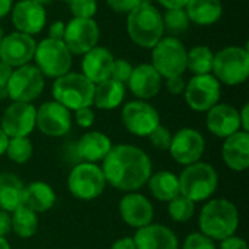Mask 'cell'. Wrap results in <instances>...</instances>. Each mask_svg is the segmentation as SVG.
Here are the masks:
<instances>
[{
  "instance_id": "obj_31",
  "label": "cell",
  "mask_w": 249,
  "mask_h": 249,
  "mask_svg": "<svg viewBox=\"0 0 249 249\" xmlns=\"http://www.w3.org/2000/svg\"><path fill=\"white\" fill-rule=\"evenodd\" d=\"M12 217V232L22 239L32 238L39 226V219L35 212L31 209L20 206L15 212L10 213Z\"/></svg>"
},
{
  "instance_id": "obj_28",
  "label": "cell",
  "mask_w": 249,
  "mask_h": 249,
  "mask_svg": "<svg viewBox=\"0 0 249 249\" xmlns=\"http://www.w3.org/2000/svg\"><path fill=\"white\" fill-rule=\"evenodd\" d=\"M124 98H125V85L109 77L95 85L92 105L104 111L115 109L123 104Z\"/></svg>"
},
{
  "instance_id": "obj_33",
  "label": "cell",
  "mask_w": 249,
  "mask_h": 249,
  "mask_svg": "<svg viewBox=\"0 0 249 249\" xmlns=\"http://www.w3.org/2000/svg\"><path fill=\"white\" fill-rule=\"evenodd\" d=\"M34 153V146L28 137H12L9 139L6 155L7 158L18 165L26 163Z\"/></svg>"
},
{
  "instance_id": "obj_32",
  "label": "cell",
  "mask_w": 249,
  "mask_h": 249,
  "mask_svg": "<svg viewBox=\"0 0 249 249\" xmlns=\"http://www.w3.org/2000/svg\"><path fill=\"white\" fill-rule=\"evenodd\" d=\"M214 53L207 45H196L187 51V70L197 74H209L213 69Z\"/></svg>"
},
{
  "instance_id": "obj_35",
  "label": "cell",
  "mask_w": 249,
  "mask_h": 249,
  "mask_svg": "<svg viewBox=\"0 0 249 249\" xmlns=\"http://www.w3.org/2000/svg\"><path fill=\"white\" fill-rule=\"evenodd\" d=\"M162 19L165 31H169L172 36L182 34L190 26V19L184 9H169L162 15Z\"/></svg>"
},
{
  "instance_id": "obj_42",
  "label": "cell",
  "mask_w": 249,
  "mask_h": 249,
  "mask_svg": "<svg viewBox=\"0 0 249 249\" xmlns=\"http://www.w3.org/2000/svg\"><path fill=\"white\" fill-rule=\"evenodd\" d=\"M185 79L182 76H177V77H171L166 79V89L171 95H181L185 90Z\"/></svg>"
},
{
  "instance_id": "obj_40",
  "label": "cell",
  "mask_w": 249,
  "mask_h": 249,
  "mask_svg": "<svg viewBox=\"0 0 249 249\" xmlns=\"http://www.w3.org/2000/svg\"><path fill=\"white\" fill-rule=\"evenodd\" d=\"M105 1L111 10H114L115 13H123V15H128L133 9H136L140 4L152 3V0H105Z\"/></svg>"
},
{
  "instance_id": "obj_45",
  "label": "cell",
  "mask_w": 249,
  "mask_h": 249,
  "mask_svg": "<svg viewBox=\"0 0 249 249\" xmlns=\"http://www.w3.org/2000/svg\"><path fill=\"white\" fill-rule=\"evenodd\" d=\"M64 29H66V23L61 20H55L54 23H51L50 29H48V38L51 39H61L64 36Z\"/></svg>"
},
{
  "instance_id": "obj_8",
  "label": "cell",
  "mask_w": 249,
  "mask_h": 249,
  "mask_svg": "<svg viewBox=\"0 0 249 249\" xmlns=\"http://www.w3.org/2000/svg\"><path fill=\"white\" fill-rule=\"evenodd\" d=\"M107 187L102 168L96 163L79 162L76 163L67 178V188L70 194L83 201H92L102 196Z\"/></svg>"
},
{
  "instance_id": "obj_37",
  "label": "cell",
  "mask_w": 249,
  "mask_h": 249,
  "mask_svg": "<svg viewBox=\"0 0 249 249\" xmlns=\"http://www.w3.org/2000/svg\"><path fill=\"white\" fill-rule=\"evenodd\" d=\"M150 144L158 149V150H169L171 142H172V133L169 131V128L163 127V125H158L149 136H147Z\"/></svg>"
},
{
  "instance_id": "obj_18",
  "label": "cell",
  "mask_w": 249,
  "mask_h": 249,
  "mask_svg": "<svg viewBox=\"0 0 249 249\" xmlns=\"http://www.w3.org/2000/svg\"><path fill=\"white\" fill-rule=\"evenodd\" d=\"M118 210L123 222L136 231L150 225L155 216L153 204L140 193H127L120 200Z\"/></svg>"
},
{
  "instance_id": "obj_50",
  "label": "cell",
  "mask_w": 249,
  "mask_h": 249,
  "mask_svg": "<svg viewBox=\"0 0 249 249\" xmlns=\"http://www.w3.org/2000/svg\"><path fill=\"white\" fill-rule=\"evenodd\" d=\"M13 7V0H0V19L10 13Z\"/></svg>"
},
{
  "instance_id": "obj_13",
  "label": "cell",
  "mask_w": 249,
  "mask_h": 249,
  "mask_svg": "<svg viewBox=\"0 0 249 249\" xmlns=\"http://www.w3.org/2000/svg\"><path fill=\"white\" fill-rule=\"evenodd\" d=\"M206 150V140L203 134L196 128H181L172 134V142L169 146V153L172 159L182 166L200 162Z\"/></svg>"
},
{
  "instance_id": "obj_11",
  "label": "cell",
  "mask_w": 249,
  "mask_h": 249,
  "mask_svg": "<svg viewBox=\"0 0 249 249\" xmlns=\"http://www.w3.org/2000/svg\"><path fill=\"white\" fill-rule=\"evenodd\" d=\"M222 95L220 82L212 74L193 76L184 90L187 105L196 112H207L216 104H219Z\"/></svg>"
},
{
  "instance_id": "obj_46",
  "label": "cell",
  "mask_w": 249,
  "mask_h": 249,
  "mask_svg": "<svg viewBox=\"0 0 249 249\" xmlns=\"http://www.w3.org/2000/svg\"><path fill=\"white\" fill-rule=\"evenodd\" d=\"M111 249H137V248H136V244H134L133 238L125 236V238H121V239L115 241V242L112 244Z\"/></svg>"
},
{
  "instance_id": "obj_56",
  "label": "cell",
  "mask_w": 249,
  "mask_h": 249,
  "mask_svg": "<svg viewBox=\"0 0 249 249\" xmlns=\"http://www.w3.org/2000/svg\"><path fill=\"white\" fill-rule=\"evenodd\" d=\"M61 1H70V0H61Z\"/></svg>"
},
{
  "instance_id": "obj_16",
  "label": "cell",
  "mask_w": 249,
  "mask_h": 249,
  "mask_svg": "<svg viewBox=\"0 0 249 249\" xmlns=\"http://www.w3.org/2000/svg\"><path fill=\"white\" fill-rule=\"evenodd\" d=\"M36 108L29 102H12L3 112L0 128L9 139L28 137L35 128Z\"/></svg>"
},
{
  "instance_id": "obj_53",
  "label": "cell",
  "mask_w": 249,
  "mask_h": 249,
  "mask_svg": "<svg viewBox=\"0 0 249 249\" xmlns=\"http://www.w3.org/2000/svg\"><path fill=\"white\" fill-rule=\"evenodd\" d=\"M0 249H10V245L6 241V238H0Z\"/></svg>"
},
{
  "instance_id": "obj_23",
  "label": "cell",
  "mask_w": 249,
  "mask_h": 249,
  "mask_svg": "<svg viewBox=\"0 0 249 249\" xmlns=\"http://www.w3.org/2000/svg\"><path fill=\"white\" fill-rule=\"evenodd\" d=\"M112 53L105 47H93L82 58V74L88 77L93 85H98L111 77L114 64Z\"/></svg>"
},
{
  "instance_id": "obj_10",
  "label": "cell",
  "mask_w": 249,
  "mask_h": 249,
  "mask_svg": "<svg viewBox=\"0 0 249 249\" xmlns=\"http://www.w3.org/2000/svg\"><path fill=\"white\" fill-rule=\"evenodd\" d=\"M45 77L36 66L25 64L13 69L7 82V96L12 102L32 104L42 93Z\"/></svg>"
},
{
  "instance_id": "obj_4",
  "label": "cell",
  "mask_w": 249,
  "mask_h": 249,
  "mask_svg": "<svg viewBox=\"0 0 249 249\" xmlns=\"http://www.w3.org/2000/svg\"><path fill=\"white\" fill-rule=\"evenodd\" d=\"M179 181V194L190 198L193 203L209 200L217 190V171L206 162H196L184 168Z\"/></svg>"
},
{
  "instance_id": "obj_39",
  "label": "cell",
  "mask_w": 249,
  "mask_h": 249,
  "mask_svg": "<svg viewBox=\"0 0 249 249\" xmlns=\"http://www.w3.org/2000/svg\"><path fill=\"white\" fill-rule=\"evenodd\" d=\"M131 71H133V66L124 60V58H117L114 60V64H112V70H111V79L120 82V83H124L127 85L130 76H131Z\"/></svg>"
},
{
  "instance_id": "obj_19",
  "label": "cell",
  "mask_w": 249,
  "mask_h": 249,
  "mask_svg": "<svg viewBox=\"0 0 249 249\" xmlns=\"http://www.w3.org/2000/svg\"><path fill=\"white\" fill-rule=\"evenodd\" d=\"M12 23L18 32L34 36L39 34L47 22V12L42 4L32 0H19L10 10Z\"/></svg>"
},
{
  "instance_id": "obj_27",
  "label": "cell",
  "mask_w": 249,
  "mask_h": 249,
  "mask_svg": "<svg viewBox=\"0 0 249 249\" xmlns=\"http://www.w3.org/2000/svg\"><path fill=\"white\" fill-rule=\"evenodd\" d=\"M184 10L190 22L198 26H210L222 18L223 4L220 0H188Z\"/></svg>"
},
{
  "instance_id": "obj_14",
  "label": "cell",
  "mask_w": 249,
  "mask_h": 249,
  "mask_svg": "<svg viewBox=\"0 0 249 249\" xmlns=\"http://www.w3.org/2000/svg\"><path fill=\"white\" fill-rule=\"evenodd\" d=\"M99 34V26L95 19L73 18L66 25L63 42L71 54L83 55L98 45Z\"/></svg>"
},
{
  "instance_id": "obj_36",
  "label": "cell",
  "mask_w": 249,
  "mask_h": 249,
  "mask_svg": "<svg viewBox=\"0 0 249 249\" xmlns=\"http://www.w3.org/2000/svg\"><path fill=\"white\" fill-rule=\"evenodd\" d=\"M70 12L73 18H82V19H93L96 10H98V1L96 0H70Z\"/></svg>"
},
{
  "instance_id": "obj_3",
  "label": "cell",
  "mask_w": 249,
  "mask_h": 249,
  "mask_svg": "<svg viewBox=\"0 0 249 249\" xmlns=\"http://www.w3.org/2000/svg\"><path fill=\"white\" fill-rule=\"evenodd\" d=\"M127 34L140 48L152 50L165 34L162 13L152 3L137 6L127 15Z\"/></svg>"
},
{
  "instance_id": "obj_21",
  "label": "cell",
  "mask_w": 249,
  "mask_h": 249,
  "mask_svg": "<svg viewBox=\"0 0 249 249\" xmlns=\"http://www.w3.org/2000/svg\"><path fill=\"white\" fill-rule=\"evenodd\" d=\"M127 86L137 99L147 101L159 93L162 88V76L155 70L152 64L143 63L133 67Z\"/></svg>"
},
{
  "instance_id": "obj_52",
  "label": "cell",
  "mask_w": 249,
  "mask_h": 249,
  "mask_svg": "<svg viewBox=\"0 0 249 249\" xmlns=\"http://www.w3.org/2000/svg\"><path fill=\"white\" fill-rule=\"evenodd\" d=\"M7 98V86H0V101H4Z\"/></svg>"
},
{
  "instance_id": "obj_51",
  "label": "cell",
  "mask_w": 249,
  "mask_h": 249,
  "mask_svg": "<svg viewBox=\"0 0 249 249\" xmlns=\"http://www.w3.org/2000/svg\"><path fill=\"white\" fill-rule=\"evenodd\" d=\"M9 143V137L6 136V133L0 128V156H3L6 153V147Z\"/></svg>"
},
{
  "instance_id": "obj_26",
  "label": "cell",
  "mask_w": 249,
  "mask_h": 249,
  "mask_svg": "<svg viewBox=\"0 0 249 249\" xmlns=\"http://www.w3.org/2000/svg\"><path fill=\"white\" fill-rule=\"evenodd\" d=\"M55 200H57L55 191L53 190L50 184L42 182V181H34L25 187L22 206L39 214L53 209L55 204Z\"/></svg>"
},
{
  "instance_id": "obj_1",
  "label": "cell",
  "mask_w": 249,
  "mask_h": 249,
  "mask_svg": "<svg viewBox=\"0 0 249 249\" xmlns=\"http://www.w3.org/2000/svg\"><path fill=\"white\" fill-rule=\"evenodd\" d=\"M102 172L112 188L124 193L142 190L152 175V160L149 155L133 144L112 146L102 160Z\"/></svg>"
},
{
  "instance_id": "obj_41",
  "label": "cell",
  "mask_w": 249,
  "mask_h": 249,
  "mask_svg": "<svg viewBox=\"0 0 249 249\" xmlns=\"http://www.w3.org/2000/svg\"><path fill=\"white\" fill-rule=\"evenodd\" d=\"M74 120L76 124L82 128H89L93 125L95 123V112L90 107H85V108H79L74 111Z\"/></svg>"
},
{
  "instance_id": "obj_17",
  "label": "cell",
  "mask_w": 249,
  "mask_h": 249,
  "mask_svg": "<svg viewBox=\"0 0 249 249\" xmlns=\"http://www.w3.org/2000/svg\"><path fill=\"white\" fill-rule=\"evenodd\" d=\"M35 48L36 41L34 36L15 31L4 35L0 42V61L12 69L29 64V61L34 60Z\"/></svg>"
},
{
  "instance_id": "obj_44",
  "label": "cell",
  "mask_w": 249,
  "mask_h": 249,
  "mask_svg": "<svg viewBox=\"0 0 249 249\" xmlns=\"http://www.w3.org/2000/svg\"><path fill=\"white\" fill-rule=\"evenodd\" d=\"M12 232V217L10 213L0 210V238L7 236Z\"/></svg>"
},
{
  "instance_id": "obj_5",
  "label": "cell",
  "mask_w": 249,
  "mask_h": 249,
  "mask_svg": "<svg viewBox=\"0 0 249 249\" xmlns=\"http://www.w3.org/2000/svg\"><path fill=\"white\" fill-rule=\"evenodd\" d=\"M95 85L82 73L69 71L53 83V98L70 111L92 107Z\"/></svg>"
},
{
  "instance_id": "obj_7",
  "label": "cell",
  "mask_w": 249,
  "mask_h": 249,
  "mask_svg": "<svg viewBox=\"0 0 249 249\" xmlns=\"http://www.w3.org/2000/svg\"><path fill=\"white\" fill-rule=\"evenodd\" d=\"M34 60L44 77L57 79L70 71L73 54L61 39L44 38L42 41L36 42Z\"/></svg>"
},
{
  "instance_id": "obj_48",
  "label": "cell",
  "mask_w": 249,
  "mask_h": 249,
  "mask_svg": "<svg viewBox=\"0 0 249 249\" xmlns=\"http://www.w3.org/2000/svg\"><path fill=\"white\" fill-rule=\"evenodd\" d=\"M12 71H13V69L10 66L0 61V86H7V82L10 79Z\"/></svg>"
},
{
  "instance_id": "obj_34",
  "label": "cell",
  "mask_w": 249,
  "mask_h": 249,
  "mask_svg": "<svg viewBox=\"0 0 249 249\" xmlns=\"http://www.w3.org/2000/svg\"><path fill=\"white\" fill-rule=\"evenodd\" d=\"M196 213V203L184 196H177L171 201H168V214L177 223H185L191 220Z\"/></svg>"
},
{
  "instance_id": "obj_15",
  "label": "cell",
  "mask_w": 249,
  "mask_h": 249,
  "mask_svg": "<svg viewBox=\"0 0 249 249\" xmlns=\"http://www.w3.org/2000/svg\"><path fill=\"white\" fill-rule=\"evenodd\" d=\"M71 112L55 101H47L36 108L35 127L47 137H63L71 128Z\"/></svg>"
},
{
  "instance_id": "obj_9",
  "label": "cell",
  "mask_w": 249,
  "mask_h": 249,
  "mask_svg": "<svg viewBox=\"0 0 249 249\" xmlns=\"http://www.w3.org/2000/svg\"><path fill=\"white\" fill-rule=\"evenodd\" d=\"M162 79L182 76L187 70V48L177 36H163L152 48V63Z\"/></svg>"
},
{
  "instance_id": "obj_24",
  "label": "cell",
  "mask_w": 249,
  "mask_h": 249,
  "mask_svg": "<svg viewBox=\"0 0 249 249\" xmlns=\"http://www.w3.org/2000/svg\"><path fill=\"white\" fill-rule=\"evenodd\" d=\"M111 149L112 142L102 131H88L74 143V153L79 162H102Z\"/></svg>"
},
{
  "instance_id": "obj_55",
  "label": "cell",
  "mask_w": 249,
  "mask_h": 249,
  "mask_svg": "<svg viewBox=\"0 0 249 249\" xmlns=\"http://www.w3.org/2000/svg\"><path fill=\"white\" fill-rule=\"evenodd\" d=\"M3 36H4V31H3V26H1V23H0V42H1Z\"/></svg>"
},
{
  "instance_id": "obj_22",
  "label": "cell",
  "mask_w": 249,
  "mask_h": 249,
  "mask_svg": "<svg viewBox=\"0 0 249 249\" xmlns=\"http://www.w3.org/2000/svg\"><path fill=\"white\" fill-rule=\"evenodd\" d=\"M133 241L137 249H179L177 235L160 223H150L137 229Z\"/></svg>"
},
{
  "instance_id": "obj_12",
  "label": "cell",
  "mask_w": 249,
  "mask_h": 249,
  "mask_svg": "<svg viewBox=\"0 0 249 249\" xmlns=\"http://www.w3.org/2000/svg\"><path fill=\"white\" fill-rule=\"evenodd\" d=\"M123 125L128 133L137 137H147L159 124L160 117L158 109L147 101H130L121 111Z\"/></svg>"
},
{
  "instance_id": "obj_30",
  "label": "cell",
  "mask_w": 249,
  "mask_h": 249,
  "mask_svg": "<svg viewBox=\"0 0 249 249\" xmlns=\"http://www.w3.org/2000/svg\"><path fill=\"white\" fill-rule=\"evenodd\" d=\"M150 194L158 200L168 203L177 196H179V181L174 172L169 171H158L152 174L147 181Z\"/></svg>"
},
{
  "instance_id": "obj_38",
  "label": "cell",
  "mask_w": 249,
  "mask_h": 249,
  "mask_svg": "<svg viewBox=\"0 0 249 249\" xmlns=\"http://www.w3.org/2000/svg\"><path fill=\"white\" fill-rule=\"evenodd\" d=\"M182 249H217V247L214 241H212L201 232H194L185 238Z\"/></svg>"
},
{
  "instance_id": "obj_43",
  "label": "cell",
  "mask_w": 249,
  "mask_h": 249,
  "mask_svg": "<svg viewBox=\"0 0 249 249\" xmlns=\"http://www.w3.org/2000/svg\"><path fill=\"white\" fill-rule=\"evenodd\" d=\"M217 249H249V247L245 239L233 235V236H229V238L220 241V247Z\"/></svg>"
},
{
  "instance_id": "obj_6",
  "label": "cell",
  "mask_w": 249,
  "mask_h": 249,
  "mask_svg": "<svg viewBox=\"0 0 249 249\" xmlns=\"http://www.w3.org/2000/svg\"><path fill=\"white\" fill-rule=\"evenodd\" d=\"M212 73L220 85H242L249 74V51L245 47L238 45L222 48L214 54Z\"/></svg>"
},
{
  "instance_id": "obj_2",
  "label": "cell",
  "mask_w": 249,
  "mask_h": 249,
  "mask_svg": "<svg viewBox=\"0 0 249 249\" xmlns=\"http://www.w3.org/2000/svg\"><path fill=\"white\" fill-rule=\"evenodd\" d=\"M198 228L203 235L214 242L233 236L239 228L238 207L226 198L210 200L200 212Z\"/></svg>"
},
{
  "instance_id": "obj_54",
  "label": "cell",
  "mask_w": 249,
  "mask_h": 249,
  "mask_svg": "<svg viewBox=\"0 0 249 249\" xmlns=\"http://www.w3.org/2000/svg\"><path fill=\"white\" fill-rule=\"evenodd\" d=\"M32 1H35V3H39V4H42V6H45V4L51 3L53 0H32Z\"/></svg>"
},
{
  "instance_id": "obj_49",
  "label": "cell",
  "mask_w": 249,
  "mask_h": 249,
  "mask_svg": "<svg viewBox=\"0 0 249 249\" xmlns=\"http://www.w3.org/2000/svg\"><path fill=\"white\" fill-rule=\"evenodd\" d=\"M239 120H241V130L249 133V105L245 104L242 109L239 111Z\"/></svg>"
},
{
  "instance_id": "obj_25",
  "label": "cell",
  "mask_w": 249,
  "mask_h": 249,
  "mask_svg": "<svg viewBox=\"0 0 249 249\" xmlns=\"http://www.w3.org/2000/svg\"><path fill=\"white\" fill-rule=\"evenodd\" d=\"M222 159L231 171L244 172L249 168V133L236 131L225 139Z\"/></svg>"
},
{
  "instance_id": "obj_47",
  "label": "cell",
  "mask_w": 249,
  "mask_h": 249,
  "mask_svg": "<svg viewBox=\"0 0 249 249\" xmlns=\"http://www.w3.org/2000/svg\"><path fill=\"white\" fill-rule=\"evenodd\" d=\"M160 6H163L166 10L169 9H184L188 0H156Z\"/></svg>"
},
{
  "instance_id": "obj_29",
  "label": "cell",
  "mask_w": 249,
  "mask_h": 249,
  "mask_svg": "<svg viewBox=\"0 0 249 249\" xmlns=\"http://www.w3.org/2000/svg\"><path fill=\"white\" fill-rule=\"evenodd\" d=\"M25 185L20 178L12 172H0V210L15 212L23 204Z\"/></svg>"
},
{
  "instance_id": "obj_20",
  "label": "cell",
  "mask_w": 249,
  "mask_h": 249,
  "mask_svg": "<svg viewBox=\"0 0 249 249\" xmlns=\"http://www.w3.org/2000/svg\"><path fill=\"white\" fill-rule=\"evenodd\" d=\"M206 125L213 136L226 139L241 130L239 111L229 104H216L207 111Z\"/></svg>"
}]
</instances>
